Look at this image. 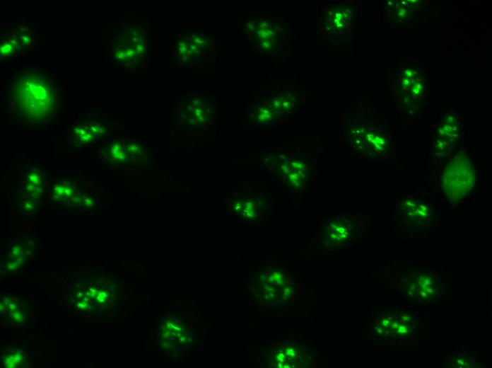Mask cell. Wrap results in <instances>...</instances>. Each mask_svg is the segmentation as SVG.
<instances>
[{"label": "cell", "mask_w": 492, "mask_h": 368, "mask_svg": "<svg viewBox=\"0 0 492 368\" xmlns=\"http://www.w3.org/2000/svg\"><path fill=\"white\" fill-rule=\"evenodd\" d=\"M23 360L22 354L16 351L11 353L7 360H5V364L9 367H18Z\"/></svg>", "instance_id": "cell-17"}, {"label": "cell", "mask_w": 492, "mask_h": 368, "mask_svg": "<svg viewBox=\"0 0 492 368\" xmlns=\"http://www.w3.org/2000/svg\"><path fill=\"white\" fill-rule=\"evenodd\" d=\"M440 161L438 172L432 180H438L441 195L451 206L460 205L473 195L477 182L474 156L461 148L450 156L434 159Z\"/></svg>", "instance_id": "cell-3"}, {"label": "cell", "mask_w": 492, "mask_h": 368, "mask_svg": "<svg viewBox=\"0 0 492 368\" xmlns=\"http://www.w3.org/2000/svg\"><path fill=\"white\" fill-rule=\"evenodd\" d=\"M172 50L174 65L208 74L213 70L218 46L212 35L186 32L178 33L173 38Z\"/></svg>", "instance_id": "cell-5"}, {"label": "cell", "mask_w": 492, "mask_h": 368, "mask_svg": "<svg viewBox=\"0 0 492 368\" xmlns=\"http://www.w3.org/2000/svg\"><path fill=\"white\" fill-rule=\"evenodd\" d=\"M416 316L399 310L387 311L377 321V331L387 337H409L416 330Z\"/></svg>", "instance_id": "cell-14"}, {"label": "cell", "mask_w": 492, "mask_h": 368, "mask_svg": "<svg viewBox=\"0 0 492 368\" xmlns=\"http://www.w3.org/2000/svg\"><path fill=\"white\" fill-rule=\"evenodd\" d=\"M435 195L424 189L401 195L395 211L399 226L416 231L430 227L436 214Z\"/></svg>", "instance_id": "cell-8"}, {"label": "cell", "mask_w": 492, "mask_h": 368, "mask_svg": "<svg viewBox=\"0 0 492 368\" xmlns=\"http://www.w3.org/2000/svg\"><path fill=\"white\" fill-rule=\"evenodd\" d=\"M348 134L350 145L359 156L380 161L397 160L393 139L378 117H365L351 127Z\"/></svg>", "instance_id": "cell-6"}, {"label": "cell", "mask_w": 492, "mask_h": 368, "mask_svg": "<svg viewBox=\"0 0 492 368\" xmlns=\"http://www.w3.org/2000/svg\"><path fill=\"white\" fill-rule=\"evenodd\" d=\"M359 224L357 219L350 214H342L332 219L325 229V242L332 247H339L356 237Z\"/></svg>", "instance_id": "cell-15"}, {"label": "cell", "mask_w": 492, "mask_h": 368, "mask_svg": "<svg viewBox=\"0 0 492 368\" xmlns=\"http://www.w3.org/2000/svg\"><path fill=\"white\" fill-rule=\"evenodd\" d=\"M3 106L10 121L16 125H47L64 110V83L44 66L19 67L8 79Z\"/></svg>", "instance_id": "cell-1"}, {"label": "cell", "mask_w": 492, "mask_h": 368, "mask_svg": "<svg viewBox=\"0 0 492 368\" xmlns=\"http://www.w3.org/2000/svg\"><path fill=\"white\" fill-rule=\"evenodd\" d=\"M391 87L404 122L420 117L427 98L428 82L426 69L421 65L402 61L391 70Z\"/></svg>", "instance_id": "cell-4"}, {"label": "cell", "mask_w": 492, "mask_h": 368, "mask_svg": "<svg viewBox=\"0 0 492 368\" xmlns=\"http://www.w3.org/2000/svg\"><path fill=\"white\" fill-rule=\"evenodd\" d=\"M404 282V292L417 300L428 301L438 297L442 284L438 277L428 271H413L407 275Z\"/></svg>", "instance_id": "cell-12"}, {"label": "cell", "mask_w": 492, "mask_h": 368, "mask_svg": "<svg viewBox=\"0 0 492 368\" xmlns=\"http://www.w3.org/2000/svg\"><path fill=\"white\" fill-rule=\"evenodd\" d=\"M433 133V158L442 159L459 149L464 134L460 115L455 110L442 114Z\"/></svg>", "instance_id": "cell-9"}, {"label": "cell", "mask_w": 492, "mask_h": 368, "mask_svg": "<svg viewBox=\"0 0 492 368\" xmlns=\"http://www.w3.org/2000/svg\"><path fill=\"white\" fill-rule=\"evenodd\" d=\"M21 252V249L19 246H15L11 250V253L13 254V256L18 257Z\"/></svg>", "instance_id": "cell-18"}, {"label": "cell", "mask_w": 492, "mask_h": 368, "mask_svg": "<svg viewBox=\"0 0 492 368\" xmlns=\"http://www.w3.org/2000/svg\"><path fill=\"white\" fill-rule=\"evenodd\" d=\"M106 57L117 67L136 74L148 67L151 22L139 14L126 13L109 23L105 39Z\"/></svg>", "instance_id": "cell-2"}, {"label": "cell", "mask_w": 492, "mask_h": 368, "mask_svg": "<svg viewBox=\"0 0 492 368\" xmlns=\"http://www.w3.org/2000/svg\"><path fill=\"white\" fill-rule=\"evenodd\" d=\"M385 7L387 21L391 25H411L414 21H419V17L427 14V4L415 0L386 1Z\"/></svg>", "instance_id": "cell-13"}, {"label": "cell", "mask_w": 492, "mask_h": 368, "mask_svg": "<svg viewBox=\"0 0 492 368\" xmlns=\"http://www.w3.org/2000/svg\"><path fill=\"white\" fill-rule=\"evenodd\" d=\"M108 132L109 125L105 116L90 112L71 126L67 139L75 148L83 149L95 143Z\"/></svg>", "instance_id": "cell-11"}, {"label": "cell", "mask_w": 492, "mask_h": 368, "mask_svg": "<svg viewBox=\"0 0 492 368\" xmlns=\"http://www.w3.org/2000/svg\"><path fill=\"white\" fill-rule=\"evenodd\" d=\"M72 190L71 183L57 184L54 190L53 197L57 201L66 200L71 195Z\"/></svg>", "instance_id": "cell-16"}, {"label": "cell", "mask_w": 492, "mask_h": 368, "mask_svg": "<svg viewBox=\"0 0 492 368\" xmlns=\"http://www.w3.org/2000/svg\"><path fill=\"white\" fill-rule=\"evenodd\" d=\"M42 33L33 21L20 18L4 24L0 33V57L20 59L35 51L42 42Z\"/></svg>", "instance_id": "cell-7"}, {"label": "cell", "mask_w": 492, "mask_h": 368, "mask_svg": "<svg viewBox=\"0 0 492 368\" xmlns=\"http://www.w3.org/2000/svg\"><path fill=\"white\" fill-rule=\"evenodd\" d=\"M178 101V120L184 125L205 127L214 117L216 105L210 94L185 92Z\"/></svg>", "instance_id": "cell-10"}]
</instances>
